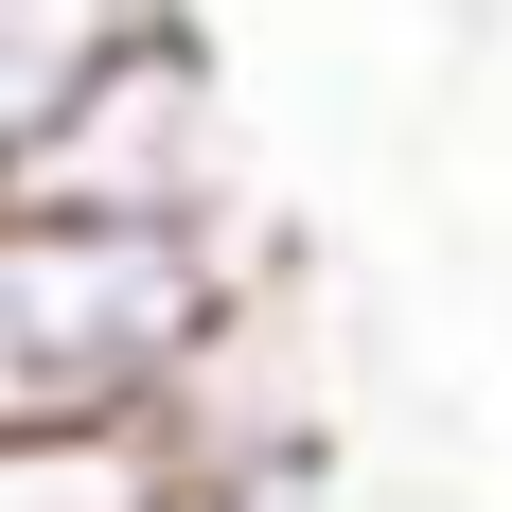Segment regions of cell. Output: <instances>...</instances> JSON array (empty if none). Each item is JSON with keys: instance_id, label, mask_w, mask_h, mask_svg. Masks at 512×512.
Masks as SVG:
<instances>
[{"instance_id": "6da1fadb", "label": "cell", "mask_w": 512, "mask_h": 512, "mask_svg": "<svg viewBox=\"0 0 512 512\" xmlns=\"http://www.w3.org/2000/svg\"><path fill=\"white\" fill-rule=\"evenodd\" d=\"M248 336V265L0 195V424H177Z\"/></svg>"}, {"instance_id": "7a4b0ae2", "label": "cell", "mask_w": 512, "mask_h": 512, "mask_svg": "<svg viewBox=\"0 0 512 512\" xmlns=\"http://www.w3.org/2000/svg\"><path fill=\"white\" fill-rule=\"evenodd\" d=\"M0 195H18V212H89V230H195V248H230V212H248V142H230V89H212L195 18L124 0V36L71 71V106L18 142Z\"/></svg>"}]
</instances>
